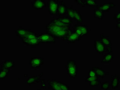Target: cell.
Returning a JSON list of instances; mask_svg holds the SVG:
<instances>
[{
  "label": "cell",
  "mask_w": 120,
  "mask_h": 90,
  "mask_svg": "<svg viewBox=\"0 0 120 90\" xmlns=\"http://www.w3.org/2000/svg\"><path fill=\"white\" fill-rule=\"evenodd\" d=\"M73 30L72 27H59L49 23L46 24V33L53 36L56 39L59 38L63 41H64L68 35L73 32Z\"/></svg>",
  "instance_id": "1"
},
{
  "label": "cell",
  "mask_w": 120,
  "mask_h": 90,
  "mask_svg": "<svg viewBox=\"0 0 120 90\" xmlns=\"http://www.w3.org/2000/svg\"><path fill=\"white\" fill-rule=\"evenodd\" d=\"M65 67L68 77L75 79L76 77H77L78 73L77 66L75 61L68 60Z\"/></svg>",
  "instance_id": "2"
},
{
  "label": "cell",
  "mask_w": 120,
  "mask_h": 90,
  "mask_svg": "<svg viewBox=\"0 0 120 90\" xmlns=\"http://www.w3.org/2000/svg\"><path fill=\"white\" fill-rule=\"evenodd\" d=\"M48 89L51 90H70V87L65 83L55 79L47 80Z\"/></svg>",
  "instance_id": "3"
},
{
  "label": "cell",
  "mask_w": 120,
  "mask_h": 90,
  "mask_svg": "<svg viewBox=\"0 0 120 90\" xmlns=\"http://www.w3.org/2000/svg\"><path fill=\"white\" fill-rule=\"evenodd\" d=\"M72 28L74 32L82 37L88 36L91 32V30L85 24H75L74 27H72Z\"/></svg>",
  "instance_id": "4"
},
{
  "label": "cell",
  "mask_w": 120,
  "mask_h": 90,
  "mask_svg": "<svg viewBox=\"0 0 120 90\" xmlns=\"http://www.w3.org/2000/svg\"><path fill=\"white\" fill-rule=\"evenodd\" d=\"M60 0H48L47 3V9L49 14L51 15H56Z\"/></svg>",
  "instance_id": "5"
},
{
  "label": "cell",
  "mask_w": 120,
  "mask_h": 90,
  "mask_svg": "<svg viewBox=\"0 0 120 90\" xmlns=\"http://www.w3.org/2000/svg\"><path fill=\"white\" fill-rule=\"evenodd\" d=\"M38 39L41 43H56V38L47 33L38 34Z\"/></svg>",
  "instance_id": "6"
},
{
  "label": "cell",
  "mask_w": 120,
  "mask_h": 90,
  "mask_svg": "<svg viewBox=\"0 0 120 90\" xmlns=\"http://www.w3.org/2000/svg\"><path fill=\"white\" fill-rule=\"evenodd\" d=\"M104 58L101 62L104 63H108L111 62L113 59V52L112 46H106V52Z\"/></svg>",
  "instance_id": "7"
},
{
  "label": "cell",
  "mask_w": 120,
  "mask_h": 90,
  "mask_svg": "<svg viewBox=\"0 0 120 90\" xmlns=\"http://www.w3.org/2000/svg\"><path fill=\"white\" fill-rule=\"evenodd\" d=\"M44 63V59L42 57H34L29 60V64L32 68L35 69L41 67Z\"/></svg>",
  "instance_id": "8"
},
{
  "label": "cell",
  "mask_w": 120,
  "mask_h": 90,
  "mask_svg": "<svg viewBox=\"0 0 120 90\" xmlns=\"http://www.w3.org/2000/svg\"><path fill=\"white\" fill-rule=\"evenodd\" d=\"M68 7L64 1L61 0L58 7L57 13L56 15V17H59L67 15Z\"/></svg>",
  "instance_id": "9"
},
{
  "label": "cell",
  "mask_w": 120,
  "mask_h": 90,
  "mask_svg": "<svg viewBox=\"0 0 120 90\" xmlns=\"http://www.w3.org/2000/svg\"><path fill=\"white\" fill-rule=\"evenodd\" d=\"M31 7L36 10H43L47 7V3L45 0H34L31 2Z\"/></svg>",
  "instance_id": "10"
},
{
  "label": "cell",
  "mask_w": 120,
  "mask_h": 90,
  "mask_svg": "<svg viewBox=\"0 0 120 90\" xmlns=\"http://www.w3.org/2000/svg\"><path fill=\"white\" fill-rule=\"evenodd\" d=\"M94 47L97 53L103 54L106 52V46L100 39H97L94 41Z\"/></svg>",
  "instance_id": "11"
},
{
  "label": "cell",
  "mask_w": 120,
  "mask_h": 90,
  "mask_svg": "<svg viewBox=\"0 0 120 90\" xmlns=\"http://www.w3.org/2000/svg\"><path fill=\"white\" fill-rule=\"evenodd\" d=\"M82 37L80 36L73 31L68 35L65 41H67L68 43H74L75 42L81 40Z\"/></svg>",
  "instance_id": "12"
},
{
  "label": "cell",
  "mask_w": 120,
  "mask_h": 90,
  "mask_svg": "<svg viewBox=\"0 0 120 90\" xmlns=\"http://www.w3.org/2000/svg\"><path fill=\"white\" fill-rule=\"evenodd\" d=\"M116 7L113 2H107L98 5V7H95L96 9H100L105 12H108L109 10Z\"/></svg>",
  "instance_id": "13"
},
{
  "label": "cell",
  "mask_w": 120,
  "mask_h": 90,
  "mask_svg": "<svg viewBox=\"0 0 120 90\" xmlns=\"http://www.w3.org/2000/svg\"><path fill=\"white\" fill-rule=\"evenodd\" d=\"M75 1L77 3L78 5H82V7H85V6H88L90 7H98V5L95 0H75Z\"/></svg>",
  "instance_id": "14"
},
{
  "label": "cell",
  "mask_w": 120,
  "mask_h": 90,
  "mask_svg": "<svg viewBox=\"0 0 120 90\" xmlns=\"http://www.w3.org/2000/svg\"><path fill=\"white\" fill-rule=\"evenodd\" d=\"M38 38V34L31 30L22 39V42L26 44L27 42L30 40Z\"/></svg>",
  "instance_id": "15"
},
{
  "label": "cell",
  "mask_w": 120,
  "mask_h": 90,
  "mask_svg": "<svg viewBox=\"0 0 120 90\" xmlns=\"http://www.w3.org/2000/svg\"><path fill=\"white\" fill-rule=\"evenodd\" d=\"M111 78L110 85L111 88L114 89L118 87L120 83V77L119 76L118 73L115 75H111Z\"/></svg>",
  "instance_id": "16"
},
{
  "label": "cell",
  "mask_w": 120,
  "mask_h": 90,
  "mask_svg": "<svg viewBox=\"0 0 120 90\" xmlns=\"http://www.w3.org/2000/svg\"><path fill=\"white\" fill-rule=\"evenodd\" d=\"M94 71L97 76L103 79L104 77H106L109 75V73L105 71L101 68L97 67L92 66V69Z\"/></svg>",
  "instance_id": "17"
},
{
  "label": "cell",
  "mask_w": 120,
  "mask_h": 90,
  "mask_svg": "<svg viewBox=\"0 0 120 90\" xmlns=\"http://www.w3.org/2000/svg\"><path fill=\"white\" fill-rule=\"evenodd\" d=\"M31 30L30 29H27L24 28H19L15 30V32L16 36L19 37L20 38L22 39Z\"/></svg>",
  "instance_id": "18"
},
{
  "label": "cell",
  "mask_w": 120,
  "mask_h": 90,
  "mask_svg": "<svg viewBox=\"0 0 120 90\" xmlns=\"http://www.w3.org/2000/svg\"><path fill=\"white\" fill-rule=\"evenodd\" d=\"M49 24L55 25L59 27H71L72 26L68 25L63 23L58 18L56 17H53L52 18L50 21L48 23Z\"/></svg>",
  "instance_id": "19"
},
{
  "label": "cell",
  "mask_w": 120,
  "mask_h": 90,
  "mask_svg": "<svg viewBox=\"0 0 120 90\" xmlns=\"http://www.w3.org/2000/svg\"><path fill=\"white\" fill-rule=\"evenodd\" d=\"M39 75L38 76H32L31 77H28L26 80V83L29 84V86L33 84H38L40 81V78L41 76H40Z\"/></svg>",
  "instance_id": "20"
},
{
  "label": "cell",
  "mask_w": 120,
  "mask_h": 90,
  "mask_svg": "<svg viewBox=\"0 0 120 90\" xmlns=\"http://www.w3.org/2000/svg\"><path fill=\"white\" fill-rule=\"evenodd\" d=\"M15 61L12 60H6L1 63L0 66L1 68L10 69L14 67Z\"/></svg>",
  "instance_id": "21"
},
{
  "label": "cell",
  "mask_w": 120,
  "mask_h": 90,
  "mask_svg": "<svg viewBox=\"0 0 120 90\" xmlns=\"http://www.w3.org/2000/svg\"><path fill=\"white\" fill-rule=\"evenodd\" d=\"M99 37L102 42L106 46H112V43L111 39L109 38V37L105 36L103 34H100Z\"/></svg>",
  "instance_id": "22"
},
{
  "label": "cell",
  "mask_w": 120,
  "mask_h": 90,
  "mask_svg": "<svg viewBox=\"0 0 120 90\" xmlns=\"http://www.w3.org/2000/svg\"><path fill=\"white\" fill-rule=\"evenodd\" d=\"M57 17L60 21L61 22L63 23L68 25L72 26V20L67 16V15L59 17Z\"/></svg>",
  "instance_id": "23"
},
{
  "label": "cell",
  "mask_w": 120,
  "mask_h": 90,
  "mask_svg": "<svg viewBox=\"0 0 120 90\" xmlns=\"http://www.w3.org/2000/svg\"><path fill=\"white\" fill-rule=\"evenodd\" d=\"M74 20L76 22L82 23L83 21L82 17L80 13V10L73 9Z\"/></svg>",
  "instance_id": "24"
},
{
  "label": "cell",
  "mask_w": 120,
  "mask_h": 90,
  "mask_svg": "<svg viewBox=\"0 0 120 90\" xmlns=\"http://www.w3.org/2000/svg\"><path fill=\"white\" fill-rule=\"evenodd\" d=\"M93 14L94 17L98 19H102L104 17V12L101 10L96 9H94Z\"/></svg>",
  "instance_id": "25"
},
{
  "label": "cell",
  "mask_w": 120,
  "mask_h": 90,
  "mask_svg": "<svg viewBox=\"0 0 120 90\" xmlns=\"http://www.w3.org/2000/svg\"><path fill=\"white\" fill-rule=\"evenodd\" d=\"M10 69L0 68V79H4L8 77V74L10 73Z\"/></svg>",
  "instance_id": "26"
},
{
  "label": "cell",
  "mask_w": 120,
  "mask_h": 90,
  "mask_svg": "<svg viewBox=\"0 0 120 90\" xmlns=\"http://www.w3.org/2000/svg\"><path fill=\"white\" fill-rule=\"evenodd\" d=\"M40 43L38 38L30 40L26 44L27 46H30L32 47H36L39 45Z\"/></svg>",
  "instance_id": "27"
},
{
  "label": "cell",
  "mask_w": 120,
  "mask_h": 90,
  "mask_svg": "<svg viewBox=\"0 0 120 90\" xmlns=\"http://www.w3.org/2000/svg\"><path fill=\"white\" fill-rule=\"evenodd\" d=\"M67 16L70 18L72 20H74V13L72 5H70V7H68L67 12Z\"/></svg>",
  "instance_id": "28"
},
{
  "label": "cell",
  "mask_w": 120,
  "mask_h": 90,
  "mask_svg": "<svg viewBox=\"0 0 120 90\" xmlns=\"http://www.w3.org/2000/svg\"><path fill=\"white\" fill-rule=\"evenodd\" d=\"M101 83V79H97L89 82V85L91 87H98Z\"/></svg>",
  "instance_id": "29"
},
{
  "label": "cell",
  "mask_w": 120,
  "mask_h": 90,
  "mask_svg": "<svg viewBox=\"0 0 120 90\" xmlns=\"http://www.w3.org/2000/svg\"><path fill=\"white\" fill-rule=\"evenodd\" d=\"M109 86L110 84L108 81L104 82L101 83V87L102 89L108 90L109 89Z\"/></svg>",
  "instance_id": "30"
},
{
  "label": "cell",
  "mask_w": 120,
  "mask_h": 90,
  "mask_svg": "<svg viewBox=\"0 0 120 90\" xmlns=\"http://www.w3.org/2000/svg\"><path fill=\"white\" fill-rule=\"evenodd\" d=\"M99 78V77L97 76H94V77H87L85 79V81L89 82L94 80H95L98 79Z\"/></svg>",
  "instance_id": "31"
},
{
  "label": "cell",
  "mask_w": 120,
  "mask_h": 90,
  "mask_svg": "<svg viewBox=\"0 0 120 90\" xmlns=\"http://www.w3.org/2000/svg\"><path fill=\"white\" fill-rule=\"evenodd\" d=\"M97 76L95 72L93 69H91L89 70V72L88 73L87 77H94Z\"/></svg>",
  "instance_id": "32"
},
{
  "label": "cell",
  "mask_w": 120,
  "mask_h": 90,
  "mask_svg": "<svg viewBox=\"0 0 120 90\" xmlns=\"http://www.w3.org/2000/svg\"><path fill=\"white\" fill-rule=\"evenodd\" d=\"M113 19L116 20H120V12H117L114 14L113 17Z\"/></svg>",
  "instance_id": "33"
},
{
  "label": "cell",
  "mask_w": 120,
  "mask_h": 90,
  "mask_svg": "<svg viewBox=\"0 0 120 90\" xmlns=\"http://www.w3.org/2000/svg\"><path fill=\"white\" fill-rule=\"evenodd\" d=\"M41 87L43 89H45L46 87V82L45 79H41Z\"/></svg>",
  "instance_id": "34"
},
{
  "label": "cell",
  "mask_w": 120,
  "mask_h": 90,
  "mask_svg": "<svg viewBox=\"0 0 120 90\" xmlns=\"http://www.w3.org/2000/svg\"><path fill=\"white\" fill-rule=\"evenodd\" d=\"M116 29H120V20H116Z\"/></svg>",
  "instance_id": "35"
}]
</instances>
